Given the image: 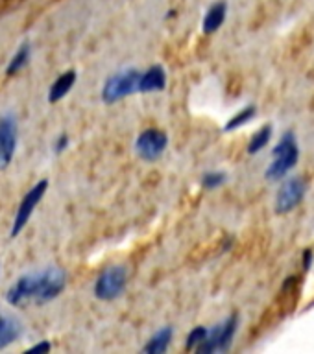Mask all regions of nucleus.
<instances>
[{"mask_svg":"<svg viewBox=\"0 0 314 354\" xmlns=\"http://www.w3.org/2000/svg\"><path fill=\"white\" fill-rule=\"evenodd\" d=\"M67 286V273L63 268L49 266L45 270L30 271L13 281L6 292V303L13 308L28 303L45 305L54 301Z\"/></svg>","mask_w":314,"mask_h":354,"instance_id":"nucleus-1","label":"nucleus"},{"mask_svg":"<svg viewBox=\"0 0 314 354\" xmlns=\"http://www.w3.org/2000/svg\"><path fill=\"white\" fill-rule=\"evenodd\" d=\"M300 159V146L294 137V133L287 131L283 137L279 138V142L272 150V162L268 164L265 172V177L268 181L281 179L289 174L290 170L296 166Z\"/></svg>","mask_w":314,"mask_h":354,"instance_id":"nucleus-2","label":"nucleus"},{"mask_svg":"<svg viewBox=\"0 0 314 354\" xmlns=\"http://www.w3.org/2000/svg\"><path fill=\"white\" fill-rule=\"evenodd\" d=\"M139 79L141 71L133 68V66L111 74L102 85V92H100L102 102L111 105V103H117L119 100H124L132 94H139Z\"/></svg>","mask_w":314,"mask_h":354,"instance_id":"nucleus-3","label":"nucleus"},{"mask_svg":"<svg viewBox=\"0 0 314 354\" xmlns=\"http://www.w3.org/2000/svg\"><path fill=\"white\" fill-rule=\"evenodd\" d=\"M239 329V318L235 314L230 316L224 323L207 329V336L204 342L200 343L198 347L194 349L200 354H213V353H226L233 343L235 332Z\"/></svg>","mask_w":314,"mask_h":354,"instance_id":"nucleus-4","label":"nucleus"},{"mask_svg":"<svg viewBox=\"0 0 314 354\" xmlns=\"http://www.w3.org/2000/svg\"><path fill=\"white\" fill-rule=\"evenodd\" d=\"M128 284L126 266H109L98 275L95 282V297L100 301H115L124 294Z\"/></svg>","mask_w":314,"mask_h":354,"instance_id":"nucleus-5","label":"nucleus"},{"mask_svg":"<svg viewBox=\"0 0 314 354\" xmlns=\"http://www.w3.org/2000/svg\"><path fill=\"white\" fill-rule=\"evenodd\" d=\"M47 190H49V181H37L36 185L32 186L30 190L25 194V198L21 199V203H19L17 207V212H15V218H13L12 231H10V236H12V238H17L19 234L23 233V229L26 227V223L30 222L34 210H36V207L39 205V201L45 198Z\"/></svg>","mask_w":314,"mask_h":354,"instance_id":"nucleus-6","label":"nucleus"},{"mask_svg":"<svg viewBox=\"0 0 314 354\" xmlns=\"http://www.w3.org/2000/svg\"><path fill=\"white\" fill-rule=\"evenodd\" d=\"M167 146H169V135L163 129L148 127L145 131H141L139 137L135 138L133 150L139 155V159L146 162H154L163 155Z\"/></svg>","mask_w":314,"mask_h":354,"instance_id":"nucleus-7","label":"nucleus"},{"mask_svg":"<svg viewBox=\"0 0 314 354\" xmlns=\"http://www.w3.org/2000/svg\"><path fill=\"white\" fill-rule=\"evenodd\" d=\"M19 144V126L13 113L0 114V170L13 162Z\"/></svg>","mask_w":314,"mask_h":354,"instance_id":"nucleus-8","label":"nucleus"},{"mask_svg":"<svg viewBox=\"0 0 314 354\" xmlns=\"http://www.w3.org/2000/svg\"><path fill=\"white\" fill-rule=\"evenodd\" d=\"M305 198V181L302 177H290L281 185L276 196V214H287L294 210Z\"/></svg>","mask_w":314,"mask_h":354,"instance_id":"nucleus-9","label":"nucleus"},{"mask_svg":"<svg viewBox=\"0 0 314 354\" xmlns=\"http://www.w3.org/2000/svg\"><path fill=\"white\" fill-rule=\"evenodd\" d=\"M23 334H25L23 321L13 314L0 310V351L12 347L13 343L23 338Z\"/></svg>","mask_w":314,"mask_h":354,"instance_id":"nucleus-10","label":"nucleus"},{"mask_svg":"<svg viewBox=\"0 0 314 354\" xmlns=\"http://www.w3.org/2000/svg\"><path fill=\"white\" fill-rule=\"evenodd\" d=\"M167 87V71L161 65H152L146 71H141L139 94L161 92Z\"/></svg>","mask_w":314,"mask_h":354,"instance_id":"nucleus-11","label":"nucleus"},{"mask_svg":"<svg viewBox=\"0 0 314 354\" xmlns=\"http://www.w3.org/2000/svg\"><path fill=\"white\" fill-rule=\"evenodd\" d=\"M76 78H78V74H76L74 68H69V71H65V73H61L60 76L54 79V84L50 85L49 102L50 103L61 102V100L71 92V89H73L74 84H76Z\"/></svg>","mask_w":314,"mask_h":354,"instance_id":"nucleus-12","label":"nucleus"},{"mask_svg":"<svg viewBox=\"0 0 314 354\" xmlns=\"http://www.w3.org/2000/svg\"><path fill=\"white\" fill-rule=\"evenodd\" d=\"M226 17H228V4L220 0V2H215L209 10L204 15V21H202V31L204 34H215L222 28V25L226 23Z\"/></svg>","mask_w":314,"mask_h":354,"instance_id":"nucleus-13","label":"nucleus"},{"mask_svg":"<svg viewBox=\"0 0 314 354\" xmlns=\"http://www.w3.org/2000/svg\"><path fill=\"white\" fill-rule=\"evenodd\" d=\"M172 336H174V330L172 327H163L157 332H154V336L145 343L143 353L145 354H163L169 351L170 343H172Z\"/></svg>","mask_w":314,"mask_h":354,"instance_id":"nucleus-14","label":"nucleus"},{"mask_svg":"<svg viewBox=\"0 0 314 354\" xmlns=\"http://www.w3.org/2000/svg\"><path fill=\"white\" fill-rule=\"evenodd\" d=\"M30 60H32L30 42H23V45L17 49V52L12 55V60L8 61L6 74L8 76H15V74H19L23 68L28 66Z\"/></svg>","mask_w":314,"mask_h":354,"instance_id":"nucleus-15","label":"nucleus"},{"mask_svg":"<svg viewBox=\"0 0 314 354\" xmlns=\"http://www.w3.org/2000/svg\"><path fill=\"white\" fill-rule=\"evenodd\" d=\"M270 138H272V126H270V124H266V126H263L261 129H257V131L254 133V137L250 138L248 142L250 155H255V153H259L263 148H266L268 142H270Z\"/></svg>","mask_w":314,"mask_h":354,"instance_id":"nucleus-16","label":"nucleus"},{"mask_svg":"<svg viewBox=\"0 0 314 354\" xmlns=\"http://www.w3.org/2000/svg\"><path fill=\"white\" fill-rule=\"evenodd\" d=\"M255 114H257V108H255V105H248V108L241 109L239 113L233 114L230 121L226 122V126H224V131H226V133L235 131V129L242 127L244 124H248V122L254 118Z\"/></svg>","mask_w":314,"mask_h":354,"instance_id":"nucleus-17","label":"nucleus"},{"mask_svg":"<svg viewBox=\"0 0 314 354\" xmlns=\"http://www.w3.org/2000/svg\"><path fill=\"white\" fill-rule=\"evenodd\" d=\"M228 181V175L224 172H207V174L202 175V186L206 190H215V188H220Z\"/></svg>","mask_w":314,"mask_h":354,"instance_id":"nucleus-18","label":"nucleus"},{"mask_svg":"<svg viewBox=\"0 0 314 354\" xmlns=\"http://www.w3.org/2000/svg\"><path fill=\"white\" fill-rule=\"evenodd\" d=\"M206 336H207L206 327H196V329H193L191 332H189L187 342H185V349H187V351H194V349L198 347L200 343L206 340Z\"/></svg>","mask_w":314,"mask_h":354,"instance_id":"nucleus-19","label":"nucleus"},{"mask_svg":"<svg viewBox=\"0 0 314 354\" xmlns=\"http://www.w3.org/2000/svg\"><path fill=\"white\" fill-rule=\"evenodd\" d=\"M69 142H71V138L67 133H60L58 138L54 140V153H61V151H65L69 148Z\"/></svg>","mask_w":314,"mask_h":354,"instance_id":"nucleus-20","label":"nucleus"},{"mask_svg":"<svg viewBox=\"0 0 314 354\" xmlns=\"http://www.w3.org/2000/svg\"><path fill=\"white\" fill-rule=\"evenodd\" d=\"M313 258H314L313 249H305V251H303V255H302L303 270H305V271L311 270V266H313Z\"/></svg>","mask_w":314,"mask_h":354,"instance_id":"nucleus-21","label":"nucleus"},{"mask_svg":"<svg viewBox=\"0 0 314 354\" xmlns=\"http://www.w3.org/2000/svg\"><path fill=\"white\" fill-rule=\"evenodd\" d=\"M52 345L49 342H41V343H36V345H32L26 353H49Z\"/></svg>","mask_w":314,"mask_h":354,"instance_id":"nucleus-22","label":"nucleus"}]
</instances>
